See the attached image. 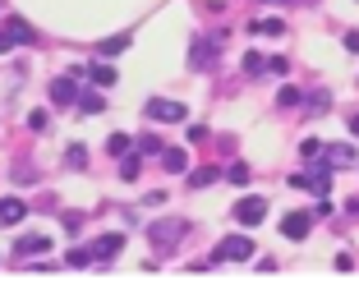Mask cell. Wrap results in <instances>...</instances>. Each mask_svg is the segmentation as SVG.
I'll use <instances>...</instances> for the list:
<instances>
[{
    "mask_svg": "<svg viewBox=\"0 0 359 299\" xmlns=\"http://www.w3.org/2000/svg\"><path fill=\"white\" fill-rule=\"evenodd\" d=\"M161 166H166V171H184V152H166V157H161Z\"/></svg>",
    "mask_w": 359,
    "mask_h": 299,
    "instance_id": "8fae6325",
    "label": "cell"
},
{
    "mask_svg": "<svg viewBox=\"0 0 359 299\" xmlns=\"http://www.w3.org/2000/svg\"><path fill=\"white\" fill-rule=\"evenodd\" d=\"M254 253V244L244 235H231V239H222V258H235V263H244V258Z\"/></svg>",
    "mask_w": 359,
    "mask_h": 299,
    "instance_id": "277c9868",
    "label": "cell"
},
{
    "mask_svg": "<svg viewBox=\"0 0 359 299\" xmlns=\"http://www.w3.org/2000/svg\"><path fill=\"white\" fill-rule=\"evenodd\" d=\"M65 161H69V166H83L88 152H83V148H69V157H65Z\"/></svg>",
    "mask_w": 359,
    "mask_h": 299,
    "instance_id": "ffe728a7",
    "label": "cell"
},
{
    "mask_svg": "<svg viewBox=\"0 0 359 299\" xmlns=\"http://www.w3.org/2000/svg\"><path fill=\"white\" fill-rule=\"evenodd\" d=\"M23 221V203L19 198H0V225H19Z\"/></svg>",
    "mask_w": 359,
    "mask_h": 299,
    "instance_id": "8992f818",
    "label": "cell"
},
{
    "mask_svg": "<svg viewBox=\"0 0 359 299\" xmlns=\"http://www.w3.org/2000/svg\"><path fill=\"white\" fill-rule=\"evenodd\" d=\"M46 249H51V239H46V235H23L19 244H14V253H46Z\"/></svg>",
    "mask_w": 359,
    "mask_h": 299,
    "instance_id": "ba28073f",
    "label": "cell"
},
{
    "mask_svg": "<svg viewBox=\"0 0 359 299\" xmlns=\"http://www.w3.org/2000/svg\"><path fill=\"white\" fill-rule=\"evenodd\" d=\"M281 235H285V239H304V235H309V212L285 216V221H281Z\"/></svg>",
    "mask_w": 359,
    "mask_h": 299,
    "instance_id": "5b68a950",
    "label": "cell"
},
{
    "mask_svg": "<svg viewBox=\"0 0 359 299\" xmlns=\"http://www.w3.org/2000/svg\"><path fill=\"white\" fill-rule=\"evenodd\" d=\"M189 111L180 106V102H152L148 106V120H184Z\"/></svg>",
    "mask_w": 359,
    "mask_h": 299,
    "instance_id": "3957f363",
    "label": "cell"
},
{
    "mask_svg": "<svg viewBox=\"0 0 359 299\" xmlns=\"http://www.w3.org/2000/svg\"><path fill=\"white\" fill-rule=\"evenodd\" d=\"M231 216H235V221H240V225H258V221H263V216H267V198H240Z\"/></svg>",
    "mask_w": 359,
    "mask_h": 299,
    "instance_id": "6da1fadb",
    "label": "cell"
},
{
    "mask_svg": "<svg viewBox=\"0 0 359 299\" xmlns=\"http://www.w3.org/2000/svg\"><path fill=\"white\" fill-rule=\"evenodd\" d=\"M350 161H355V152H350V148H332V166H350Z\"/></svg>",
    "mask_w": 359,
    "mask_h": 299,
    "instance_id": "9a60e30c",
    "label": "cell"
},
{
    "mask_svg": "<svg viewBox=\"0 0 359 299\" xmlns=\"http://www.w3.org/2000/svg\"><path fill=\"white\" fill-rule=\"evenodd\" d=\"M125 148H129V139H125V134H111V139H106V152H111V157H120Z\"/></svg>",
    "mask_w": 359,
    "mask_h": 299,
    "instance_id": "4fadbf2b",
    "label": "cell"
},
{
    "mask_svg": "<svg viewBox=\"0 0 359 299\" xmlns=\"http://www.w3.org/2000/svg\"><path fill=\"white\" fill-rule=\"evenodd\" d=\"M194 60L208 64V60H212V46H208V42H198V46H194Z\"/></svg>",
    "mask_w": 359,
    "mask_h": 299,
    "instance_id": "ac0fdd59",
    "label": "cell"
},
{
    "mask_svg": "<svg viewBox=\"0 0 359 299\" xmlns=\"http://www.w3.org/2000/svg\"><path fill=\"white\" fill-rule=\"evenodd\" d=\"M51 97H55V102H69V97H74V83H69V78H55V83H51Z\"/></svg>",
    "mask_w": 359,
    "mask_h": 299,
    "instance_id": "30bf717a",
    "label": "cell"
},
{
    "mask_svg": "<svg viewBox=\"0 0 359 299\" xmlns=\"http://www.w3.org/2000/svg\"><path fill=\"white\" fill-rule=\"evenodd\" d=\"M212 180H217V171H198V175H194V180H189V184H194V189H208V184H212Z\"/></svg>",
    "mask_w": 359,
    "mask_h": 299,
    "instance_id": "e0dca14e",
    "label": "cell"
},
{
    "mask_svg": "<svg viewBox=\"0 0 359 299\" xmlns=\"http://www.w3.org/2000/svg\"><path fill=\"white\" fill-rule=\"evenodd\" d=\"M79 106H83L88 116H97V111H102V97H97V92H83V97H79Z\"/></svg>",
    "mask_w": 359,
    "mask_h": 299,
    "instance_id": "7c38bea8",
    "label": "cell"
},
{
    "mask_svg": "<svg viewBox=\"0 0 359 299\" xmlns=\"http://www.w3.org/2000/svg\"><path fill=\"white\" fill-rule=\"evenodd\" d=\"M14 42H28V28H23V23H10V28H0V51H10Z\"/></svg>",
    "mask_w": 359,
    "mask_h": 299,
    "instance_id": "9c48e42d",
    "label": "cell"
},
{
    "mask_svg": "<svg viewBox=\"0 0 359 299\" xmlns=\"http://www.w3.org/2000/svg\"><path fill=\"white\" fill-rule=\"evenodd\" d=\"M93 78H97V83H116V69H106V64H93Z\"/></svg>",
    "mask_w": 359,
    "mask_h": 299,
    "instance_id": "5bb4252c",
    "label": "cell"
},
{
    "mask_svg": "<svg viewBox=\"0 0 359 299\" xmlns=\"http://www.w3.org/2000/svg\"><path fill=\"white\" fill-rule=\"evenodd\" d=\"M254 32H267V37H281V32H285V23H281V19H267L263 28H254Z\"/></svg>",
    "mask_w": 359,
    "mask_h": 299,
    "instance_id": "2e32d148",
    "label": "cell"
},
{
    "mask_svg": "<svg viewBox=\"0 0 359 299\" xmlns=\"http://www.w3.org/2000/svg\"><path fill=\"white\" fill-rule=\"evenodd\" d=\"M120 249H125V235H102V239L93 244V253L106 263V258H111V253H120Z\"/></svg>",
    "mask_w": 359,
    "mask_h": 299,
    "instance_id": "52a82bcc",
    "label": "cell"
},
{
    "mask_svg": "<svg viewBox=\"0 0 359 299\" xmlns=\"http://www.w3.org/2000/svg\"><path fill=\"white\" fill-rule=\"evenodd\" d=\"M184 230H189V221H152V244H175L180 235H184Z\"/></svg>",
    "mask_w": 359,
    "mask_h": 299,
    "instance_id": "7a4b0ae2",
    "label": "cell"
},
{
    "mask_svg": "<svg viewBox=\"0 0 359 299\" xmlns=\"http://www.w3.org/2000/svg\"><path fill=\"white\" fill-rule=\"evenodd\" d=\"M231 184H249V166H231Z\"/></svg>",
    "mask_w": 359,
    "mask_h": 299,
    "instance_id": "d6986e66",
    "label": "cell"
}]
</instances>
